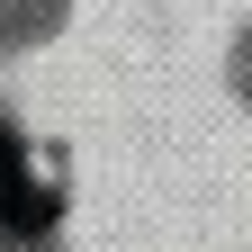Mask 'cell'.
<instances>
[{"instance_id":"1","label":"cell","mask_w":252,"mask_h":252,"mask_svg":"<svg viewBox=\"0 0 252 252\" xmlns=\"http://www.w3.org/2000/svg\"><path fill=\"white\" fill-rule=\"evenodd\" d=\"M45 216H54V198L36 189V171H27L18 135H0V225H9V234H27V225H45Z\"/></svg>"}]
</instances>
